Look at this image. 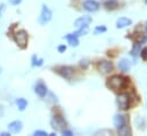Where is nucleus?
I'll return each mask as SVG.
<instances>
[{
    "mask_svg": "<svg viewBox=\"0 0 147 136\" xmlns=\"http://www.w3.org/2000/svg\"><path fill=\"white\" fill-rule=\"evenodd\" d=\"M34 93L37 94L39 97L43 99V97H46V95L48 93V88H47V86L42 81H39L34 86Z\"/></svg>",
    "mask_w": 147,
    "mask_h": 136,
    "instance_id": "0eeeda50",
    "label": "nucleus"
},
{
    "mask_svg": "<svg viewBox=\"0 0 147 136\" xmlns=\"http://www.w3.org/2000/svg\"><path fill=\"white\" fill-rule=\"evenodd\" d=\"M83 9L87 10V12H90V13H94V12H97L99 9V3L96 1V0H84L83 3Z\"/></svg>",
    "mask_w": 147,
    "mask_h": 136,
    "instance_id": "423d86ee",
    "label": "nucleus"
},
{
    "mask_svg": "<svg viewBox=\"0 0 147 136\" xmlns=\"http://www.w3.org/2000/svg\"><path fill=\"white\" fill-rule=\"evenodd\" d=\"M3 114H5V109H3L2 105H0V118L3 117Z\"/></svg>",
    "mask_w": 147,
    "mask_h": 136,
    "instance_id": "a878e982",
    "label": "nucleus"
},
{
    "mask_svg": "<svg viewBox=\"0 0 147 136\" xmlns=\"http://www.w3.org/2000/svg\"><path fill=\"white\" fill-rule=\"evenodd\" d=\"M57 72L65 79H71V77L73 75L74 73V69L72 67H61V68L57 69Z\"/></svg>",
    "mask_w": 147,
    "mask_h": 136,
    "instance_id": "9b49d317",
    "label": "nucleus"
},
{
    "mask_svg": "<svg viewBox=\"0 0 147 136\" xmlns=\"http://www.w3.org/2000/svg\"><path fill=\"white\" fill-rule=\"evenodd\" d=\"M146 32H147V23H146Z\"/></svg>",
    "mask_w": 147,
    "mask_h": 136,
    "instance_id": "cd10ccee",
    "label": "nucleus"
},
{
    "mask_svg": "<svg viewBox=\"0 0 147 136\" xmlns=\"http://www.w3.org/2000/svg\"><path fill=\"white\" fill-rule=\"evenodd\" d=\"M125 122H127V120H125V117L123 114H115L113 118V124L117 131L123 128L125 126Z\"/></svg>",
    "mask_w": 147,
    "mask_h": 136,
    "instance_id": "9d476101",
    "label": "nucleus"
},
{
    "mask_svg": "<svg viewBox=\"0 0 147 136\" xmlns=\"http://www.w3.org/2000/svg\"><path fill=\"white\" fill-rule=\"evenodd\" d=\"M145 2H146V3H147V0H145Z\"/></svg>",
    "mask_w": 147,
    "mask_h": 136,
    "instance_id": "c85d7f7f",
    "label": "nucleus"
},
{
    "mask_svg": "<svg viewBox=\"0 0 147 136\" xmlns=\"http://www.w3.org/2000/svg\"><path fill=\"white\" fill-rule=\"evenodd\" d=\"M116 105L120 110H128L131 105V99L129 94L127 93H121L116 97Z\"/></svg>",
    "mask_w": 147,
    "mask_h": 136,
    "instance_id": "f03ea898",
    "label": "nucleus"
},
{
    "mask_svg": "<svg viewBox=\"0 0 147 136\" xmlns=\"http://www.w3.org/2000/svg\"><path fill=\"white\" fill-rule=\"evenodd\" d=\"M14 39L16 41V44L21 47V48H25L26 47V44H28V33L24 31V30H20L17 31L15 35H14Z\"/></svg>",
    "mask_w": 147,
    "mask_h": 136,
    "instance_id": "39448f33",
    "label": "nucleus"
},
{
    "mask_svg": "<svg viewBox=\"0 0 147 136\" xmlns=\"http://www.w3.org/2000/svg\"><path fill=\"white\" fill-rule=\"evenodd\" d=\"M91 22H92V18L90 16H82V17H79L74 21V27L78 29L82 28V27H88Z\"/></svg>",
    "mask_w": 147,
    "mask_h": 136,
    "instance_id": "1a4fd4ad",
    "label": "nucleus"
},
{
    "mask_svg": "<svg viewBox=\"0 0 147 136\" xmlns=\"http://www.w3.org/2000/svg\"><path fill=\"white\" fill-rule=\"evenodd\" d=\"M142 57H143L144 61H147V47L142 52Z\"/></svg>",
    "mask_w": 147,
    "mask_h": 136,
    "instance_id": "5701e85b",
    "label": "nucleus"
},
{
    "mask_svg": "<svg viewBox=\"0 0 147 136\" xmlns=\"http://www.w3.org/2000/svg\"><path fill=\"white\" fill-rule=\"evenodd\" d=\"M98 70H99V72L107 74L113 70V63L109 62V61H102L98 63Z\"/></svg>",
    "mask_w": 147,
    "mask_h": 136,
    "instance_id": "f8f14e48",
    "label": "nucleus"
},
{
    "mask_svg": "<svg viewBox=\"0 0 147 136\" xmlns=\"http://www.w3.org/2000/svg\"><path fill=\"white\" fill-rule=\"evenodd\" d=\"M5 9H6V6H5L3 3H1V5H0V17L2 16V14H3Z\"/></svg>",
    "mask_w": 147,
    "mask_h": 136,
    "instance_id": "b1692460",
    "label": "nucleus"
},
{
    "mask_svg": "<svg viewBox=\"0 0 147 136\" xmlns=\"http://www.w3.org/2000/svg\"><path fill=\"white\" fill-rule=\"evenodd\" d=\"M51 18H53V12L49 9L48 6L43 5L42 6V9H41L40 17H39V23L40 24H46V23L50 22Z\"/></svg>",
    "mask_w": 147,
    "mask_h": 136,
    "instance_id": "20e7f679",
    "label": "nucleus"
},
{
    "mask_svg": "<svg viewBox=\"0 0 147 136\" xmlns=\"http://www.w3.org/2000/svg\"><path fill=\"white\" fill-rule=\"evenodd\" d=\"M88 31H89V29H88V27H82V28H79V30L76 31V32H74L75 35H84V34L88 33Z\"/></svg>",
    "mask_w": 147,
    "mask_h": 136,
    "instance_id": "a211bd4d",
    "label": "nucleus"
},
{
    "mask_svg": "<svg viewBox=\"0 0 147 136\" xmlns=\"http://www.w3.org/2000/svg\"><path fill=\"white\" fill-rule=\"evenodd\" d=\"M22 2V0H9V3L13 6H18Z\"/></svg>",
    "mask_w": 147,
    "mask_h": 136,
    "instance_id": "412c9836",
    "label": "nucleus"
},
{
    "mask_svg": "<svg viewBox=\"0 0 147 136\" xmlns=\"http://www.w3.org/2000/svg\"><path fill=\"white\" fill-rule=\"evenodd\" d=\"M50 124H51V127L54 129L61 131V132H63L64 129H66V126H67L65 119L62 118V117H59V116H54L53 119H51V121H50Z\"/></svg>",
    "mask_w": 147,
    "mask_h": 136,
    "instance_id": "7ed1b4c3",
    "label": "nucleus"
},
{
    "mask_svg": "<svg viewBox=\"0 0 147 136\" xmlns=\"http://www.w3.org/2000/svg\"><path fill=\"white\" fill-rule=\"evenodd\" d=\"M132 24V21L128 17H120L117 21H116V28L117 29H123V28H127V27H130Z\"/></svg>",
    "mask_w": 147,
    "mask_h": 136,
    "instance_id": "ddd939ff",
    "label": "nucleus"
},
{
    "mask_svg": "<svg viewBox=\"0 0 147 136\" xmlns=\"http://www.w3.org/2000/svg\"><path fill=\"white\" fill-rule=\"evenodd\" d=\"M65 39L67 40V42L70 44V46H73V47H76L79 46V37L75 35L74 33H70L65 37Z\"/></svg>",
    "mask_w": 147,
    "mask_h": 136,
    "instance_id": "2eb2a0df",
    "label": "nucleus"
},
{
    "mask_svg": "<svg viewBox=\"0 0 147 136\" xmlns=\"http://www.w3.org/2000/svg\"><path fill=\"white\" fill-rule=\"evenodd\" d=\"M127 86V79L121 75H113L107 81V87L112 90H121Z\"/></svg>",
    "mask_w": 147,
    "mask_h": 136,
    "instance_id": "f257e3e1",
    "label": "nucleus"
},
{
    "mask_svg": "<svg viewBox=\"0 0 147 136\" xmlns=\"http://www.w3.org/2000/svg\"><path fill=\"white\" fill-rule=\"evenodd\" d=\"M117 67H119V69H120L122 72H128V71L131 69V62H130L129 60H127V58H122V60L119 62Z\"/></svg>",
    "mask_w": 147,
    "mask_h": 136,
    "instance_id": "4468645a",
    "label": "nucleus"
},
{
    "mask_svg": "<svg viewBox=\"0 0 147 136\" xmlns=\"http://www.w3.org/2000/svg\"><path fill=\"white\" fill-rule=\"evenodd\" d=\"M62 133H63V135H67V136L73 135V134H72V132H70V131H66V129H64Z\"/></svg>",
    "mask_w": 147,
    "mask_h": 136,
    "instance_id": "393cba45",
    "label": "nucleus"
},
{
    "mask_svg": "<svg viewBox=\"0 0 147 136\" xmlns=\"http://www.w3.org/2000/svg\"><path fill=\"white\" fill-rule=\"evenodd\" d=\"M16 105H17L18 110L24 111V110L26 109V106H28V101H26L25 99H23V97L17 99V100H16Z\"/></svg>",
    "mask_w": 147,
    "mask_h": 136,
    "instance_id": "dca6fc26",
    "label": "nucleus"
},
{
    "mask_svg": "<svg viewBox=\"0 0 147 136\" xmlns=\"http://www.w3.org/2000/svg\"><path fill=\"white\" fill-rule=\"evenodd\" d=\"M34 135H38V136H46V135H48L45 131H36L34 133H33Z\"/></svg>",
    "mask_w": 147,
    "mask_h": 136,
    "instance_id": "aec40b11",
    "label": "nucleus"
},
{
    "mask_svg": "<svg viewBox=\"0 0 147 136\" xmlns=\"http://www.w3.org/2000/svg\"><path fill=\"white\" fill-rule=\"evenodd\" d=\"M106 31V28L105 27H97L96 29H95V31H94V33L95 34H99V33H103V32H105Z\"/></svg>",
    "mask_w": 147,
    "mask_h": 136,
    "instance_id": "6ab92c4d",
    "label": "nucleus"
},
{
    "mask_svg": "<svg viewBox=\"0 0 147 136\" xmlns=\"http://www.w3.org/2000/svg\"><path fill=\"white\" fill-rule=\"evenodd\" d=\"M43 64V60L42 58H38L36 55L32 56V65L33 67H41Z\"/></svg>",
    "mask_w": 147,
    "mask_h": 136,
    "instance_id": "f3484780",
    "label": "nucleus"
},
{
    "mask_svg": "<svg viewBox=\"0 0 147 136\" xmlns=\"http://www.w3.org/2000/svg\"><path fill=\"white\" fill-rule=\"evenodd\" d=\"M57 50H58V53H64V52L66 50V46H64V45H61V46H58Z\"/></svg>",
    "mask_w": 147,
    "mask_h": 136,
    "instance_id": "4be33fe9",
    "label": "nucleus"
},
{
    "mask_svg": "<svg viewBox=\"0 0 147 136\" xmlns=\"http://www.w3.org/2000/svg\"><path fill=\"white\" fill-rule=\"evenodd\" d=\"M23 129V122L20 121V120H15V121H11L9 125H8V131L13 134H18L21 133Z\"/></svg>",
    "mask_w": 147,
    "mask_h": 136,
    "instance_id": "6e6552de",
    "label": "nucleus"
},
{
    "mask_svg": "<svg viewBox=\"0 0 147 136\" xmlns=\"http://www.w3.org/2000/svg\"><path fill=\"white\" fill-rule=\"evenodd\" d=\"M0 135H1V136H9V135H10V132H8V133L2 132V133H0Z\"/></svg>",
    "mask_w": 147,
    "mask_h": 136,
    "instance_id": "bb28decb",
    "label": "nucleus"
}]
</instances>
